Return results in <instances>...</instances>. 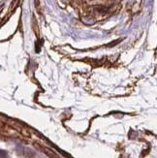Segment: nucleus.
Instances as JSON below:
<instances>
[{
	"instance_id": "nucleus-1",
	"label": "nucleus",
	"mask_w": 157,
	"mask_h": 158,
	"mask_svg": "<svg viewBox=\"0 0 157 158\" xmlns=\"http://www.w3.org/2000/svg\"><path fill=\"white\" fill-rule=\"evenodd\" d=\"M0 158H8V153L5 150H0Z\"/></svg>"
}]
</instances>
